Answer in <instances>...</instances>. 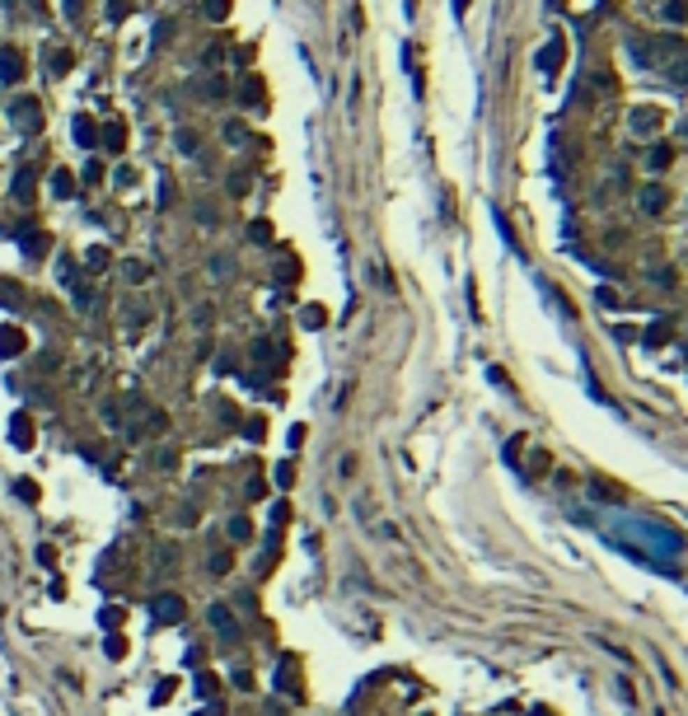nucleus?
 <instances>
[{"mask_svg": "<svg viewBox=\"0 0 688 716\" xmlns=\"http://www.w3.org/2000/svg\"><path fill=\"white\" fill-rule=\"evenodd\" d=\"M609 539L623 543L632 557H665V562L684 557V534L665 520H613Z\"/></svg>", "mask_w": 688, "mask_h": 716, "instance_id": "nucleus-1", "label": "nucleus"}, {"mask_svg": "<svg viewBox=\"0 0 688 716\" xmlns=\"http://www.w3.org/2000/svg\"><path fill=\"white\" fill-rule=\"evenodd\" d=\"M183 613H188V604L178 599V594H155V604H150V618H155V627H173V623H183Z\"/></svg>", "mask_w": 688, "mask_h": 716, "instance_id": "nucleus-2", "label": "nucleus"}, {"mask_svg": "<svg viewBox=\"0 0 688 716\" xmlns=\"http://www.w3.org/2000/svg\"><path fill=\"white\" fill-rule=\"evenodd\" d=\"M10 117H15L24 131H38L43 126V112H38V98H15L10 103Z\"/></svg>", "mask_w": 688, "mask_h": 716, "instance_id": "nucleus-3", "label": "nucleus"}, {"mask_svg": "<svg viewBox=\"0 0 688 716\" xmlns=\"http://www.w3.org/2000/svg\"><path fill=\"white\" fill-rule=\"evenodd\" d=\"M211 627H216L225 641H235V637H239V623H235V613H230L225 604H211Z\"/></svg>", "mask_w": 688, "mask_h": 716, "instance_id": "nucleus-4", "label": "nucleus"}, {"mask_svg": "<svg viewBox=\"0 0 688 716\" xmlns=\"http://www.w3.org/2000/svg\"><path fill=\"white\" fill-rule=\"evenodd\" d=\"M0 80H5V85H19V80H24V61H19L15 47L0 52Z\"/></svg>", "mask_w": 688, "mask_h": 716, "instance_id": "nucleus-5", "label": "nucleus"}, {"mask_svg": "<svg viewBox=\"0 0 688 716\" xmlns=\"http://www.w3.org/2000/svg\"><path fill=\"white\" fill-rule=\"evenodd\" d=\"M10 440H15L19 450H29V445H33V421L24 417V412H15V421H10Z\"/></svg>", "mask_w": 688, "mask_h": 716, "instance_id": "nucleus-6", "label": "nucleus"}, {"mask_svg": "<svg viewBox=\"0 0 688 716\" xmlns=\"http://www.w3.org/2000/svg\"><path fill=\"white\" fill-rule=\"evenodd\" d=\"M539 66H543L548 75H552V71L562 66V33H552V43H548L543 52H539Z\"/></svg>", "mask_w": 688, "mask_h": 716, "instance_id": "nucleus-7", "label": "nucleus"}, {"mask_svg": "<svg viewBox=\"0 0 688 716\" xmlns=\"http://www.w3.org/2000/svg\"><path fill=\"white\" fill-rule=\"evenodd\" d=\"M98 126H94V117H75V145H80V150H94V145H98Z\"/></svg>", "mask_w": 688, "mask_h": 716, "instance_id": "nucleus-8", "label": "nucleus"}, {"mask_svg": "<svg viewBox=\"0 0 688 716\" xmlns=\"http://www.w3.org/2000/svg\"><path fill=\"white\" fill-rule=\"evenodd\" d=\"M239 98H244V108H263V80L249 75L244 85H239Z\"/></svg>", "mask_w": 688, "mask_h": 716, "instance_id": "nucleus-9", "label": "nucleus"}, {"mask_svg": "<svg viewBox=\"0 0 688 716\" xmlns=\"http://www.w3.org/2000/svg\"><path fill=\"white\" fill-rule=\"evenodd\" d=\"M24 351V333L19 328H0V356H19Z\"/></svg>", "mask_w": 688, "mask_h": 716, "instance_id": "nucleus-10", "label": "nucleus"}, {"mask_svg": "<svg viewBox=\"0 0 688 716\" xmlns=\"http://www.w3.org/2000/svg\"><path fill=\"white\" fill-rule=\"evenodd\" d=\"M19 244H24V253H29V258H43V249H47V234H38V230L29 225V230L19 234Z\"/></svg>", "mask_w": 688, "mask_h": 716, "instance_id": "nucleus-11", "label": "nucleus"}, {"mask_svg": "<svg viewBox=\"0 0 688 716\" xmlns=\"http://www.w3.org/2000/svg\"><path fill=\"white\" fill-rule=\"evenodd\" d=\"M656 126H660L656 108H637V112H632V131H656Z\"/></svg>", "mask_w": 688, "mask_h": 716, "instance_id": "nucleus-12", "label": "nucleus"}, {"mask_svg": "<svg viewBox=\"0 0 688 716\" xmlns=\"http://www.w3.org/2000/svg\"><path fill=\"white\" fill-rule=\"evenodd\" d=\"M103 145H108V150H122V145H126V126L122 122L103 126Z\"/></svg>", "mask_w": 688, "mask_h": 716, "instance_id": "nucleus-13", "label": "nucleus"}, {"mask_svg": "<svg viewBox=\"0 0 688 716\" xmlns=\"http://www.w3.org/2000/svg\"><path fill=\"white\" fill-rule=\"evenodd\" d=\"M0 305H10V309H19V305H24V295H19L15 281H0Z\"/></svg>", "mask_w": 688, "mask_h": 716, "instance_id": "nucleus-14", "label": "nucleus"}, {"mask_svg": "<svg viewBox=\"0 0 688 716\" xmlns=\"http://www.w3.org/2000/svg\"><path fill=\"white\" fill-rule=\"evenodd\" d=\"M15 197H19V202H33V173L29 169L15 178Z\"/></svg>", "mask_w": 688, "mask_h": 716, "instance_id": "nucleus-15", "label": "nucleus"}, {"mask_svg": "<svg viewBox=\"0 0 688 716\" xmlns=\"http://www.w3.org/2000/svg\"><path fill=\"white\" fill-rule=\"evenodd\" d=\"M192 688H197V698H216V674H206V670H202Z\"/></svg>", "mask_w": 688, "mask_h": 716, "instance_id": "nucleus-16", "label": "nucleus"}, {"mask_svg": "<svg viewBox=\"0 0 688 716\" xmlns=\"http://www.w3.org/2000/svg\"><path fill=\"white\" fill-rule=\"evenodd\" d=\"M249 534H253V525L244 520V515H235V520H230V539H235V543H244Z\"/></svg>", "mask_w": 688, "mask_h": 716, "instance_id": "nucleus-17", "label": "nucleus"}, {"mask_svg": "<svg viewBox=\"0 0 688 716\" xmlns=\"http://www.w3.org/2000/svg\"><path fill=\"white\" fill-rule=\"evenodd\" d=\"M103 651H108L112 660H122V655H126V637H122V632H112V637L103 641Z\"/></svg>", "mask_w": 688, "mask_h": 716, "instance_id": "nucleus-18", "label": "nucleus"}, {"mask_svg": "<svg viewBox=\"0 0 688 716\" xmlns=\"http://www.w3.org/2000/svg\"><path fill=\"white\" fill-rule=\"evenodd\" d=\"M230 15V0H206V19H225Z\"/></svg>", "mask_w": 688, "mask_h": 716, "instance_id": "nucleus-19", "label": "nucleus"}, {"mask_svg": "<svg viewBox=\"0 0 688 716\" xmlns=\"http://www.w3.org/2000/svg\"><path fill=\"white\" fill-rule=\"evenodd\" d=\"M641 206H646V211H660V206H665V192H660V187H651V192L641 197Z\"/></svg>", "mask_w": 688, "mask_h": 716, "instance_id": "nucleus-20", "label": "nucleus"}, {"mask_svg": "<svg viewBox=\"0 0 688 716\" xmlns=\"http://www.w3.org/2000/svg\"><path fill=\"white\" fill-rule=\"evenodd\" d=\"M244 436H249V440H263V436H267V421H263V417H253L249 426H244Z\"/></svg>", "mask_w": 688, "mask_h": 716, "instance_id": "nucleus-21", "label": "nucleus"}, {"mask_svg": "<svg viewBox=\"0 0 688 716\" xmlns=\"http://www.w3.org/2000/svg\"><path fill=\"white\" fill-rule=\"evenodd\" d=\"M173 688H178V679H159V688H155V702H169V698H173Z\"/></svg>", "mask_w": 688, "mask_h": 716, "instance_id": "nucleus-22", "label": "nucleus"}, {"mask_svg": "<svg viewBox=\"0 0 688 716\" xmlns=\"http://www.w3.org/2000/svg\"><path fill=\"white\" fill-rule=\"evenodd\" d=\"M15 497H19V501H29V506H33V501H38V487H33V483H15Z\"/></svg>", "mask_w": 688, "mask_h": 716, "instance_id": "nucleus-23", "label": "nucleus"}, {"mask_svg": "<svg viewBox=\"0 0 688 716\" xmlns=\"http://www.w3.org/2000/svg\"><path fill=\"white\" fill-rule=\"evenodd\" d=\"M684 15H688V5H684V0H670V5H665V19H674V24H679Z\"/></svg>", "mask_w": 688, "mask_h": 716, "instance_id": "nucleus-24", "label": "nucleus"}, {"mask_svg": "<svg viewBox=\"0 0 688 716\" xmlns=\"http://www.w3.org/2000/svg\"><path fill=\"white\" fill-rule=\"evenodd\" d=\"M230 562H235L230 553H216V557H211V571H216V576H225V571H230Z\"/></svg>", "mask_w": 688, "mask_h": 716, "instance_id": "nucleus-25", "label": "nucleus"}, {"mask_svg": "<svg viewBox=\"0 0 688 716\" xmlns=\"http://www.w3.org/2000/svg\"><path fill=\"white\" fill-rule=\"evenodd\" d=\"M244 492H249V501H263V497H267V483H263V478H253Z\"/></svg>", "mask_w": 688, "mask_h": 716, "instance_id": "nucleus-26", "label": "nucleus"}, {"mask_svg": "<svg viewBox=\"0 0 688 716\" xmlns=\"http://www.w3.org/2000/svg\"><path fill=\"white\" fill-rule=\"evenodd\" d=\"M646 342H651V346H656V342H670V328H665V323H656L651 333H646Z\"/></svg>", "mask_w": 688, "mask_h": 716, "instance_id": "nucleus-27", "label": "nucleus"}, {"mask_svg": "<svg viewBox=\"0 0 688 716\" xmlns=\"http://www.w3.org/2000/svg\"><path fill=\"white\" fill-rule=\"evenodd\" d=\"M52 178H57V183H52V187H57V197H71V173H52Z\"/></svg>", "mask_w": 688, "mask_h": 716, "instance_id": "nucleus-28", "label": "nucleus"}, {"mask_svg": "<svg viewBox=\"0 0 688 716\" xmlns=\"http://www.w3.org/2000/svg\"><path fill=\"white\" fill-rule=\"evenodd\" d=\"M286 520H291V506L277 501V506H272V525H286Z\"/></svg>", "mask_w": 688, "mask_h": 716, "instance_id": "nucleus-29", "label": "nucleus"}, {"mask_svg": "<svg viewBox=\"0 0 688 716\" xmlns=\"http://www.w3.org/2000/svg\"><path fill=\"white\" fill-rule=\"evenodd\" d=\"M291 483H295V468L281 464V468H277V487H291Z\"/></svg>", "mask_w": 688, "mask_h": 716, "instance_id": "nucleus-30", "label": "nucleus"}, {"mask_svg": "<svg viewBox=\"0 0 688 716\" xmlns=\"http://www.w3.org/2000/svg\"><path fill=\"white\" fill-rule=\"evenodd\" d=\"M594 497H604V501H623V492H613L609 483H594Z\"/></svg>", "mask_w": 688, "mask_h": 716, "instance_id": "nucleus-31", "label": "nucleus"}, {"mask_svg": "<svg viewBox=\"0 0 688 716\" xmlns=\"http://www.w3.org/2000/svg\"><path fill=\"white\" fill-rule=\"evenodd\" d=\"M305 323L319 328V323H323V309H319V305H309V309H305Z\"/></svg>", "mask_w": 688, "mask_h": 716, "instance_id": "nucleus-32", "label": "nucleus"}, {"mask_svg": "<svg viewBox=\"0 0 688 716\" xmlns=\"http://www.w3.org/2000/svg\"><path fill=\"white\" fill-rule=\"evenodd\" d=\"M89 267H108V249H89Z\"/></svg>", "mask_w": 688, "mask_h": 716, "instance_id": "nucleus-33", "label": "nucleus"}, {"mask_svg": "<svg viewBox=\"0 0 688 716\" xmlns=\"http://www.w3.org/2000/svg\"><path fill=\"white\" fill-rule=\"evenodd\" d=\"M52 71H57V75H61V71H71V57H66V52H57V57H52Z\"/></svg>", "mask_w": 688, "mask_h": 716, "instance_id": "nucleus-34", "label": "nucleus"}, {"mask_svg": "<svg viewBox=\"0 0 688 716\" xmlns=\"http://www.w3.org/2000/svg\"><path fill=\"white\" fill-rule=\"evenodd\" d=\"M38 562L43 567H57V548H38Z\"/></svg>", "mask_w": 688, "mask_h": 716, "instance_id": "nucleus-35", "label": "nucleus"}, {"mask_svg": "<svg viewBox=\"0 0 688 716\" xmlns=\"http://www.w3.org/2000/svg\"><path fill=\"white\" fill-rule=\"evenodd\" d=\"M178 150H188V155H192V150H197V136H192V131H183V136H178Z\"/></svg>", "mask_w": 688, "mask_h": 716, "instance_id": "nucleus-36", "label": "nucleus"}]
</instances>
